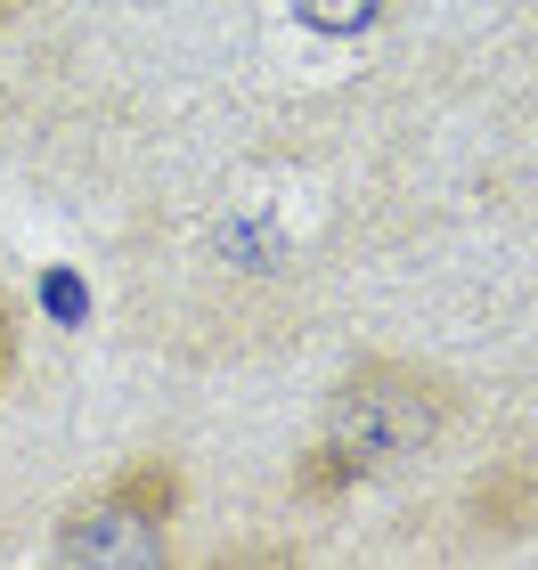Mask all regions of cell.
<instances>
[{"mask_svg":"<svg viewBox=\"0 0 538 570\" xmlns=\"http://www.w3.org/2000/svg\"><path fill=\"white\" fill-rule=\"evenodd\" d=\"M179 505H188L179 464L172 456H131L107 489H90V498H74L58 513L49 554L66 570H156V562H172Z\"/></svg>","mask_w":538,"mask_h":570,"instance_id":"cell-2","label":"cell"},{"mask_svg":"<svg viewBox=\"0 0 538 570\" xmlns=\"http://www.w3.org/2000/svg\"><path fill=\"white\" fill-rule=\"evenodd\" d=\"M457 424V383L417 358H359L326 400L319 440L294 464V505H335L400 464H417Z\"/></svg>","mask_w":538,"mask_h":570,"instance_id":"cell-1","label":"cell"},{"mask_svg":"<svg viewBox=\"0 0 538 570\" xmlns=\"http://www.w3.org/2000/svg\"><path fill=\"white\" fill-rule=\"evenodd\" d=\"M466 530L473 538H530L538 530V456H498L466 489Z\"/></svg>","mask_w":538,"mask_h":570,"instance_id":"cell-3","label":"cell"},{"mask_svg":"<svg viewBox=\"0 0 538 570\" xmlns=\"http://www.w3.org/2000/svg\"><path fill=\"white\" fill-rule=\"evenodd\" d=\"M17 358H25V318H17V294L0 285V392L17 383Z\"/></svg>","mask_w":538,"mask_h":570,"instance_id":"cell-4","label":"cell"},{"mask_svg":"<svg viewBox=\"0 0 538 570\" xmlns=\"http://www.w3.org/2000/svg\"><path fill=\"white\" fill-rule=\"evenodd\" d=\"M17 9H33V0H0V17H17Z\"/></svg>","mask_w":538,"mask_h":570,"instance_id":"cell-5","label":"cell"}]
</instances>
